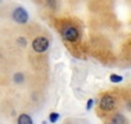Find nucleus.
I'll list each match as a JSON object with an SVG mask.
<instances>
[{"instance_id": "1", "label": "nucleus", "mask_w": 131, "mask_h": 124, "mask_svg": "<svg viewBox=\"0 0 131 124\" xmlns=\"http://www.w3.org/2000/svg\"><path fill=\"white\" fill-rule=\"evenodd\" d=\"M114 106H116V100H114V97L113 96H111V94H105V96H103L102 98H100V101H99V107H100V110H103V111H112L113 109H114Z\"/></svg>"}, {"instance_id": "2", "label": "nucleus", "mask_w": 131, "mask_h": 124, "mask_svg": "<svg viewBox=\"0 0 131 124\" xmlns=\"http://www.w3.org/2000/svg\"><path fill=\"white\" fill-rule=\"evenodd\" d=\"M48 47H49V41H48V39L44 38V36H39V38H36V39L32 41V48H34V50L37 52V53L45 52V50L48 49Z\"/></svg>"}, {"instance_id": "3", "label": "nucleus", "mask_w": 131, "mask_h": 124, "mask_svg": "<svg viewBox=\"0 0 131 124\" xmlns=\"http://www.w3.org/2000/svg\"><path fill=\"white\" fill-rule=\"evenodd\" d=\"M62 36L68 41H75L79 39V30L73 26H67L62 30Z\"/></svg>"}, {"instance_id": "4", "label": "nucleus", "mask_w": 131, "mask_h": 124, "mask_svg": "<svg viewBox=\"0 0 131 124\" xmlns=\"http://www.w3.org/2000/svg\"><path fill=\"white\" fill-rule=\"evenodd\" d=\"M13 20H14L17 23L23 25V23H26V22L28 21V13L26 12L25 8L18 7V8H16L14 12H13Z\"/></svg>"}, {"instance_id": "5", "label": "nucleus", "mask_w": 131, "mask_h": 124, "mask_svg": "<svg viewBox=\"0 0 131 124\" xmlns=\"http://www.w3.org/2000/svg\"><path fill=\"white\" fill-rule=\"evenodd\" d=\"M109 124H127V121H126V118H125L122 114L116 112V114L112 115Z\"/></svg>"}, {"instance_id": "6", "label": "nucleus", "mask_w": 131, "mask_h": 124, "mask_svg": "<svg viewBox=\"0 0 131 124\" xmlns=\"http://www.w3.org/2000/svg\"><path fill=\"white\" fill-rule=\"evenodd\" d=\"M17 124H34V120L28 114H21L17 119Z\"/></svg>"}, {"instance_id": "7", "label": "nucleus", "mask_w": 131, "mask_h": 124, "mask_svg": "<svg viewBox=\"0 0 131 124\" xmlns=\"http://www.w3.org/2000/svg\"><path fill=\"white\" fill-rule=\"evenodd\" d=\"M109 80L112 82V83H121L122 80H123V78L122 76H119V75H111V78H109Z\"/></svg>"}, {"instance_id": "8", "label": "nucleus", "mask_w": 131, "mask_h": 124, "mask_svg": "<svg viewBox=\"0 0 131 124\" xmlns=\"http://www.w3.org/2000/svg\"><path fill=\"white\" fill-rule=\"evenodd\" d=\"M58 119H59V114L58 112H51L49 115V121L50 123H55V121H58Z\"/></svg>"}, {"instance_id": "9", "label": "nucleus", "mask_w": 131, "mask_h": 124, "mask_svg": "<svg viewBox=\"0 0 131 124\" xmlns=\"http://www.w3.org/2000/svg\"><path fill=\"white\" fill-rule=\"evenodd\" d=\"M23 80H25V76H23V74H21V73H17V74L14 75V82H16V83H23Z\"/></svg>"}, {"instance_id": "10", "label": "nucleus", "mask_w": 131, "mask_h": 124, "mask_svg": "<svg viewBox=\"0 0 131 124\" xmlns=\"http://www.w3.org/2000/svg\"><path fill=\"white\" fill-rule=\"evenodd\" d=\"M46 4H48L51 9H55V8H57V3H55V0H46Z\"/></svg>"}, {"instance_id": "11", "label": "nucleus", "mask_w": 131, "mask_h": 124, "mask_svg": "<svg viewBox=\"0 0 131 124\" xmlns=\"http://www.w3.org/2000/svg\"><path fill=\"white\" fill-rule=\"evenodd\" d=\"M91 107H93V100H89V101H88V106H86V109L90 110Z\"/></svg>"}, {"instance_id": "12", "label": "nucleus", "mask_w": 131, "mask_h": 124, "mask_svg": "<svg viewBox=\"0 0 131 124\" xmlns=\"http://www.w3.org/2000/svg\"><path fill=\"white\" fill-rule=\"evenodd\" d=\"M18 41H19V43H21L22 45H25V44H26V43H25V39H23V38H19V39H18Z\"/></svg>"}]
</instances>
